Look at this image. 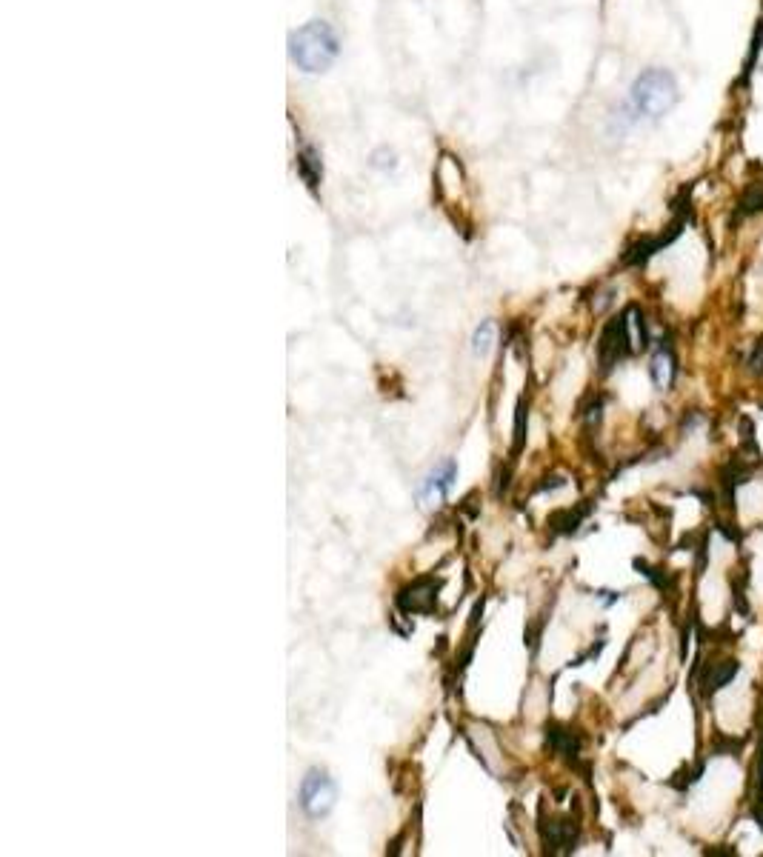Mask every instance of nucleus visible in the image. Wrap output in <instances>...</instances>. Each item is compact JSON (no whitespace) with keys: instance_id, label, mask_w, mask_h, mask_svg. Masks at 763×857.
<instances>
[{"instance_id":"1","label":"nucleus","mask_w":763,"mask_h":857,"mask_svg":"<svg viewBox=\"0 0 763 857\" xmlns=\"http://www.w3.org/2000/svg\"><path fill=\"white\" fill-rule=\"evenodd\" d=\"M338 35L326 20H309L289 38V58L303 72H323L338 58Z\"/></svg>"},{"instance_id":"2","label":"nucleus","mask_w":763,"mask_h":857,"mask_svg":"<svg viewBox=\"0 0 763 857\" xmlns=\"http://www.w3.org/2000/svg\"><path fill=\"white\" fill-rule=\"evenodd\" d=\"M678 100V83L666 69H646L632 86V106L643 118H661Z\"/></svg>"},{"instance_id":"3","label":"nucleus","mask_w":763,"mask_h":857,"mask_svg":"<svg viewBox=\"0 0 763 857\" xmlns=\"http://www.w3.org/2000/svg\"><path fill=\"white\" fill-rule=\"evenodd\" d=\"M632 329H635L632 309H626L623 315H618V318H612L606 323L601 340H598V360H601L603 372H612L623 358H629V355L638 349Z\"/></svg>"},{"instance_id":"4","label":"nucleus","mask_w":763,"mask_h":857,"mask_svg":"<svg viewBox=\"0 0 763 857\" xmlns=\"http://www.w3.org/2000/svg\"><path fill=\"white\" fill-rule=\"evenodd\" d=\"M335 798H338V789L323 769L306 772V778L301 780V789H298V800H301V809L309 818L329 815L335 806Z\"/></svg>"},{"instance_id":"5","label":"nucleus","mask_w":763,"mask_h":857,"mask_svg":"<svg viewBox=\"0 0 763 857\" xmlns=\"http://www.w3.org/2000/svg\"><path fill=\"white\" fill-rule=\"evenodd\" d=\"M438 589H441V580H415L412 586H406L401 595H398V606H401L403 612H409V615H426V612H432V606L423 603V598H429L435 603V600H438V595H435Z\"/></svg>"},{"instance_id":"6","label":"nucleus","mask_w":763,"mask_h":857,"mask_svg":"<svg viewBox=\"0 0 763 857\" xmlns=\"http://www.w3.org/2000/svg\"><path fill=\"white\" fill-rule=\"evenodd\" d=\"M738 672H741L738 660H721L715 666H698V686H701L703 698H712L715 692H721Z\"/></svg>"},{"instance_id":"7","label":"nucleus","mask_w":763,"mask_h":857,"mask_svg":"<svg viewBox=\"0 0 763 857\" xmlns=\"http://www.w3.org/2000/svg\"><path fill=\"white\" fill-rule=\"evenodd\" d=\"M455 478H458V466H455L452 460H443L438 469H432V472L426 475L418 495H421V500L446 498V495H449V489L455 486Z\"/></svg>"},{"instance_id":"8","label":"nucleus","mask_w":763,"mask_h":857,"mask_svg":"<svg viewBox=\"0 0 763 857\" xmlns=\"http://www.w3.org/2000/svg\"><path fill=\"white\" fill-rule=\"evenodd\" d=\"M543 838H546V843H549L555 852H572V849H575V840H578V829H575L569 820H552V823L543 829Z\"/></svg>"},{"instance_id":"9","label":"nucleus","mask_w":763,"mask_h":857,"mask_svg":"<svg viewBox=\"0 0 763 857\" xmlns=\"http://www.w3.org/2000/svg\"><path fill=\"white\" fill-rule=\"evenodd\" d=\"M749 466H743L741 460H729L726 466L721 469V489H723V498H726V506H735V489L738 486H743L746 480H749Z\"/></svg>"},{"instance_id":"10","label":"nucleus","mask_w":763,"mask_h":857,"mask_svg":"<svg viewBox=\"0 0 763 857\" xmlns=\"http://www.w3.org/2000/svg\"><path fill=\"white\" fill-rule=\"evenodd\" d=\"M652 380H655V386H661V389H666V386H672V380H675V355H672V346H661V352L652 358Z\"/></svg>"},{"instance_id":"11","label":"nucleus","mask_w":763,"mask_h":857,"mask_svg":"<svg viewBox=\"0 0 763 857\" xmlns=\"http://www.w3.org/2000/svg\"><path fill=\"white\" fill-rule=\"evenodd\" d=\"M592 512V506L586 503V506H581V509H566V512H558V515H552V529L558 532V535H572L578 526L583 523V518Z\"/></svg>"},{"instance_id":"12","label":"nucleus","mask_w":763,"mask_h":857,"mask_svg":"<svg viewBox=\"0 0 763 857\" xmlns=\"http://www.w3.org/2000/svg\"><path fill=\"white\" fill-rule=\"evenodd\" d=\"M763 212V183H752L743 189L741 200L735 206V215L738 218H749V215H758Z\"/></svg>"},{"instance_id":"13","label":"nucleus","mask_w":763,"mask_h":857,"mask_svg":"<svg viewBox=\"0 0 763 857\" xmlns=\"http://www.w3.org/2000/svg\"><path fill=\"white\" fill-rule=\"evenodd\" d=\"M549 743H552V749L555 752H561L563 758H575L578 752H581V740L575 738V735H569L566 729H558V726H549Z\"/></svg>"},{"instance_id":"14","label":"nucleus","mask_w":763,"mask_h":857,"mask_svg":"<svg viewBox=\"0 0 763 857\" xmlns=\"http://www.w3.org/2000/svg\"><path fill=\"white\" fill-rule=\"evenodd\" d=\"M495 343H498V326L492 320H486V323H481V329L475 332V338H472V349L478 355H489Z\"/></svg>"},{"instance_id":"15","label":"nucleus","mask_w":763,"mask_h":857,"mask_svg":"<svg viewBox=\"0 0 763 857\" xmlns=\"http://www.w3.org/2000/svg\"><path fill=\"white\" fill-rule=\"evenodd\" d=\"M712 746H715L718 755H738L743 749V738H723V735H718V740H712Z\"/></svg>"},{"instance_id":"16","label":"nucleus","mask_w":763,"mask_h":857,"mask_svg":"<svg viewBox=\"0 0 763 857\" xmlns=\"http://www.w3.org/2000/svg\"><path fill=\"white\" fill-rule=\"evenodd\" d=\"M749 372H752L755 378H763V338L755 340V346H752V352H749Z\"/></svg>"},{"instance_id":"17","label":"nucleus","mask_w":763,"mask_h":857,"mask_svg":"<svg viewBox=\"0 0 763 857\" xmlns=\"http://www.w3.org/2000/svg\"><path fill=\"white\" fill-rule=\"evenodd\" d=\"M752 820H755V826L763 832V795L755 800V806H752Z\"/></svg>"},{"instance_id":"18","label":"nucleus","mask_w":763,"mask_h":857,"mask_svg":"<svg viewBox=\"0 0 763 857\" xmlns=\"http://www.w3.org/2000/svg\"><path fill=\"white\" fill-rule=\"evenodd\" d=\"M715 529H718V532H721L723 538H729V540H741V532H732V529H729V523H715Z\"/></svg>"},{"instance_id":"19","label":"nucleus","mask_w":763,"mask_h":857,"mask_svg":"<svg viewBox=\"0 0 763 857\" xmlns=\"http://www.w3.org/2000/svg\"><path fill=\"white\" fill-rule=\"evenodd\" d=\"M758 789H763V732H761V758H758Z\"/></svg>"},{"instance_id":"20","label":"nucleus","mask_w":763,"mask_h":857,"mask_svg":"<svg viewBox=\"0 0 763 857\" xmlns=\"http://www.w3.org/2000/svg\"><path fill=\"white\" fill-rule=\"evenodd\" d=\"M761 412H763V403H761Z\"/></svg>"}]
</instances>
